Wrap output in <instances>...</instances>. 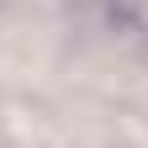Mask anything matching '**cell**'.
<instances>
[{"mask_svg": "<svg viewBox=\"0 0 148 148\" xmlns=\"http://www.w3.org/2000/svg\"><path fill=\"white\" fill-rule=\"evenodd\" d=\"M111 11H116L122 21H132L138 32H148V0H111Z\"/></svg>", "mask_w": 148, "mask_h": 148, "instance_id": "obj_1", "label": "cell"}]
</instances>
